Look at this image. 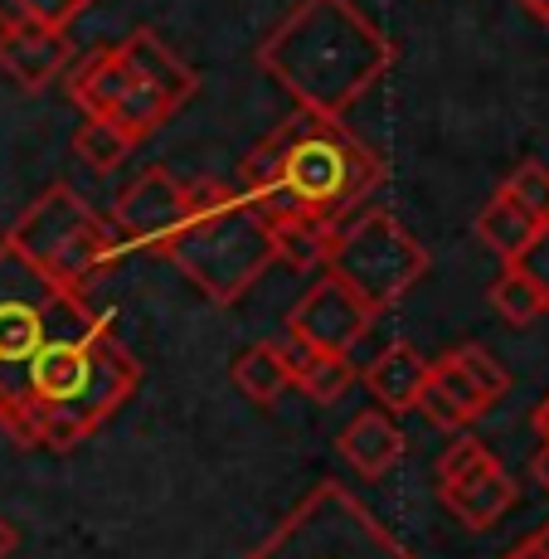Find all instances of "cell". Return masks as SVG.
Instances as JSON below:
<instances>
[{"mask_svg":"<svg viewBox=\"0 0 549 559\" xmlns=\"http://www.w3.org/2000/svg\"><path fill=\"white\" fill-rule=\"evenodd\" d=\"M521 5H525V10H530V15H535V20H545V25H549V0H521Z\"/></svg>","mask_w":549,"mask_h":559,"instance_id":"cell-29","label":"cell"},{"mask_svg":"<svg viewBox=\"0 0 549 559\" xmlns=\"http://www.w3.org/2000/svg\"><path fill=\"white\" fill-rule=\"evenodd\" d=\"M132 152H136L132 136H127L122 127L103 122V117H83L79 132H73V156H79L93 176H112Z\"/></svg>","mask_w":549,"mask_h":559,"instance_id":"cell-20","label":"cell"},{"mask_svg":"<svg viewBox=\"0 0 549 559\" xmlns=\"http://www.w3.org/2000/svg\"><path fill=\"white\" fill-rule=\"evenodd\" d=\"M511 267H521V273L530 277V283H535V287H540V293L549 297V224H540V229H535V239L525 243L521 258H515Z\"/></svg>","mask_w":549,"mask_h":559,"instance_id":"cell-24","label":"cell"},{"mask_svg":"<svg viewBox=\"0 0 549 559\" xmlns=\"http://www.w3.org/2000/svg\"><path fill=\"white\" fill-rule=\"evenodd\" d=\"M501 559H549V525H540L535 535H525L521 545H511Z\"/></svg>","mask_w":549,"mask_h":559,"instance_id":"cell-25","label":"cell"},{"mask_svg":"<svg viewBox=\"0 0 549 559\" xmlns=\"http://www.w3.org/2000/svg\"><path fill=\"white\" fill-rule=\"evenodd\" d=\"M93 0H0V25H45L69 29Z\"/></svg>","mask_w":549,"mask_h":559,"instance_id":"cell-22","label":"cell"},{"mask_svg":"<svg viewBox=\"0 0 549 559\" xmlns=\"http://www.w3.org/2000/svg\"><path fill=\"white\" fill-rule=\"evenodd\" d=\"M258 69L301 112L341 117L394 69V45L355 0H301L258 45Z\"/></svg>","mask_w":549,"mask_h":559,"instance_id":"cell-3","label":"cell"},{"mask_svg":"<svg viewBox=\"0 0 549 559\" xmlns=\"http://www.w3.org/2000/svg\"><path fill=\"white\" fill-rule=\"evenodd\" d=\"M10 550H15V525H10L5 515H0V559H5Z\"/></svg>","mask_w":549,"mask_h":559,"instance_id":"cell-28","label":"cell"},{"mask_svg":"<svg viewBox=\"0 0 549 559\" xmlns=\"http://www.w3.org/2000/svg\"><path fill=\"white\" fill-rule=\"evenodd\" d=\"M423 380H428V356L418 346H408V341H394V346H384L380 356H374L370 370H365V384H370V394L380 400V408H390L394 418L414 414V408H418Z\"/></svg>","mask_w":549,"mask_h":559,"instance_id":"cell-15","label":"cell"},{"mask_svg":"<svg viewBox=\"0 0 549 559\" xmlns=\"http://www.w3.org/2000/svg\"><path fill=\"white\" fill-rule=\"evenodd\" d=\"M530 472H535V481H540V487L549 491V448H540V453H535V462H530Z\"/></svg>","mask_w":549,"mask_h":559,"instance_id":"cell-27","label":"cell"},{"mask_svg":"<svg viewBox=\"0 0 549 559\" xmlns=\"http://www.w3.org/2000/svg\"><path fill=\"white\" fill-rule=\"evenodd\" d=\"M380 180V156L341 117L301 112V107L287 122H277L239 166V190L267 224H341L355 214V204L370 200Z\"/></svg>","mask_w":549,"mask_h":559,"instance_id":"cell-2","label":"cell"},{"mask_svg":"<svg viewBox=\"0 0 549 559\" xmlns=\"http://www.w3.org/2000/svg\"><path fill=\"white\" fill-rule=\"evenodd\" d=\"M404 448H408V438H404L399 418H394L390 408H365V414H355L336 438L341 462L365 481L390 477V472L404 462Z\"/></svg>","mask_w":549,"mask_h":559,"instance_id":"cell-14","label":"cell"},{"mask_svg":"<svg viewBox=\"0 0 549 559\" xmlns=\"http://www.w3.org/2000/svg\"><path fill=\"white\" fill-rule=\"evenodd\" d=\"M331 239H336V224H311V219H277V224H273L277 263L297 267V273L326 267Z\"/></svg>","mask_w":549,"mask_h":559,"instance_id":"cell-18","label":"cell"},{"mask_svg":"<svg viewBox=\"0 0 549 559\" xmlns=\"http://www.w3.org/2000/svg\"><path fill=\"white\" fill-rule=\"evenodd\" d=\"M186 210V180L170 166H146L112 204V229L122 249H156Z\"/></svg>","mask_w":549,"mask_h":559,"instance_id":"cell-12","label":"cell"},{"mask_svg":"<svg viewBox=\"0 0 549 559\" xmlns=\"http://www.w3.org/2000/svg\"><path fill=\"white\" fill-rule=\"evenodd\" d=\"M243 559H414L341 481H321Z\"/></svg>","mask_w":549,"mask_h":559,"instance_id":"cell-8","label":"cell"},{"mask_svg":"<svg viewBox=\"0 0 549 559\" xmlns=\"http://www.w3.org/2000/svg\"><path fill=\"white\" fill-rule=\"evenodd\" d=\"M505 390H511V374L505 365L491 356L487 346H452L447 356L428 360V380L423 394H418V414L433 428H447V433H462L467 424H477L481 414H491Z\"/></svg>","mask_w":549,"mask_h":559,"instance_id":"cell-9","label":"cell"},{"mask_svg":"<svg viewBox=\"0 0 549 559\" xmlns=\"http://www.w3.org/2000/svg\"><path fill=\"white\" fill-rule=\"evenodd\" d=\"M350 380H355V370L346 356H311V350L293 346V390H301L311 404H336L350 390Z\"/></svg>","mask_w":549,"mask_h":559,"instance_id":"cell-19","label":"cell"},{"mask_svg":"<svg viewBox=\"0 0 549 559\" xmlns=\"http://www.w3.org/2000/svg\"><path fill=\"white\" fill-rule=\"evenodd\" d=\"M501 195L515 200L525 214H535L540 224H549V166L545 160H521V166L501 180Z\"/></svg>","mask_w":549,"mask_h":559,"instance_id":"cell-23","label":"cell"},{"mask_svg":"<svg viewBox=\"0 0 549 559\" xmlns=\"http://www.w3.org/2000/svg\"><path fill=\"white\" fill-rule=\"evenodd\" d=\"M326 273L346 283L365 307L380 317L404 302L428 273V249L394 219L390 210H360L336 224Z\"/></svg>","mask_w":549,"mask_h":559,"instance_id":"cell-7","label":"cell"},{"mask_svg":"<svg viewBox=\"0 0 549 559\" xmlns=\"http://www.w3.org/2000/svg\"><path fill=\"white\" fill-rule=\"evenodd\" d=\"M374 326V311L350 293L336 277H317L301 293V302L287 311V336L293 346L311 350V356H350L355 341H365Z\"/></svg>","mask_w":549,"mask_h":559,"instance_id":"cell-11","label":"cell"},{"mask_svg":"<svg viewBox=\"0 0 549 559\" xmlns=\"http://www.w3.org/2000/svg\"><path fill=\"white\" fill-rule=\"evenodd\" d=\"M151 253L176 263L186 283L214 307H234L239 297H249L277 263L273 224L229 180H186V210Z\"/></svg>","mask_w":549,"mask_h":559,"instance_id":"cell-4","label":"cell"},{"mask_svg":"<svg viewBox=\"0 0 549 559\" xmlns=\"http://www.w3.org/2000/svg\"><path fill=\"white\" fill-rule=\"evenodd\" d=\"M73 63V45L63 29L45 25H0V73L20 93H45Z\"/></svg>","mask_w":549,"mask_h":559,"instance_id":"cell-13","label":"cell"},{"mask_svg":"<svg viewBox=\"0 0 549 559\" xmlns=\"http://www.w3.org/2000/svg\"><path fill=\"white\" fill-rule=\"evenodd\" d=\"M142 384V365L79 287L0 239V428L15 448L73 453Z\"/></svg>","mask_w":549,"mask_h":559,"instance_id":"cell-1","label":"cell"},{"mask_svg":"<svg viewBox=\"0 0 549 559\" xmlns=\"http://www.w3.org/2000/svg\"><path fill=\"white\" fill-rule=\"evenodd\" d=\"M5 243L15 253H25L53 283L79 287V293L122 253L112 219H103L69 180H53L49 190H39L25 204V214L10 224Z\"/></svg>","mask_w":549,"mask_h":559,"instance_id":"cell-6","label":"cell"},{"mask_svg":"<svg viewBox=\"0 0 549 559\" xmlns=\"http://www.w3.org/2000/svg\"><path fill=\"white\" fill-rule=\"evenodd\" d=\"M200 79L156 29H132L122 45L93 49L69 73V98L83 117L122 127L132 146H142L160 122L195 98Z\"/></svg>","mask_w":549,"mask_h":559,"instance_id":"cell-5","label":"cell"},{"mask_svg":"<svg viewBox=\"0 0 549 559\" xmlns=\"http://www.w3.org/2000/svg\"><path fill=\"white\" fill-rule=\"evenodd\" d=\"M472 229H477V239L487 243V249L497 253L501 263H515L525 243L535 239V229H540V219H535V214H525L521 204H515V200H505L501 190H497V195L487 200V210L477 214V224H472Z\"/></svg>","mask_w":549,"mask_h":559,"instance_id":"cell-17","label":"cell"},{"mask_svg":"<svg viewBox=\"0 0 549 559\" xmlns=\"http://www.w3.org/2000/svg\"><path fill=\"white\" fill-rule=\"evenodd\" d=\"M491 307H497V317L505 321V326H535V321L549 311V297L521 273V267L505 263L501 277L491 283Z\"/></svg>","mask_w":549,"mask_h":559,"instance_id":"cell-21","label":"cell"},{"mask_svg":"<svg viewBox=\"0 0 549 559\" xmlns=\"http://www.w3.org/2000/svg\"><path fill=\"white\" fill-rule=\"evenodd\" d=\"M530 428H535V438H540V448H549V394L540 404H535V414H530Z\"/></svg>","mask_w":549,"mask_h":559,"instance_id":"cell-26","label":"cell"},{"mask_svg":"<svg viewBox=\"0 0 549 559\" xmlns=\"http://www.w3.org/2000/svg\"><path fill=\"white\" fill-rule=\"evenodd\" d=\"M229 380L239 384V394L249 404L273 408L287 390H293V346H277V341H253V346L234 350Z\"/></svg>","mask_w":549,"mask_h":559,"instance_id":"cell-16","label":"cell"},{"mask_svg":"<svg viewBox=\"0 0 549 559\" xmlns=\"http://www.w3.org/2000/svg\"><path fill=\"white\" fill-rule=\"evenodd\" d=\"M438 497L467 531H497L521 501L515 477L497 462L481 438H452L447 453L438 457Z\"/></svg>","mask_w":549,"mask_h":559,"instance_id":"cell-10","label":"cell"}]
</instances>
